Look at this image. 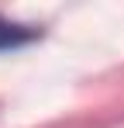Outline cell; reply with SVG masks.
Returning <instances> with one entry per match:
<instances>
[{"label": "cell", "mask_w": 124, "mask_h": 128, "mask_svg": "<svg viewBox=\"0 0 124 128\" xmlns=\"http://www.w3.org/2000/svg\"><path fill=\"white\" fill-rule=\"evenodd\" d=\"M38 38V28H28V24H14L7 18H0V52L3 48H17Z\"/></svg>", "instance_id": "6da1fadb"}]
</instances>
